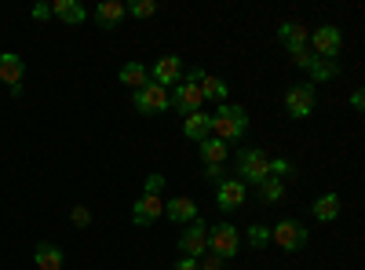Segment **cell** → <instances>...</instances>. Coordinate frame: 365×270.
Here are the masks:
<instances>
[{"label":"cell","instance_id":"6da1fadb","mask_svg":"<svg viewBox=\"0 0 365 270\" xmlns=\"http://www.w3.org/2000/svg\"><path fill=\"white\" fill-rule=\"evenodd\" d=\"M245 132H249V110L220 103V110L212 113V135L223 142H237V139H245Z\"/></svg>","mask_w":365,"mask_h":270},{"label":"cell","instance_id":"7a4b0ae2","mask_svg":"<svg viewBox=\"0 0 365 270\" xmlns=\"http://www.w3.org/2000/svg\"><path fill=\"white\" fill-rule=\"evenodd\" d=\"M234 168H237V179L241 183H263V179L270 175V157H267V150H259V146H245L237 154V161H234Z\"/></svg>","mask_w":365,"mask_h":270},{"label":"cell","instance_id":"3957f363","mask_svg":"<svg viewBox=\"0 0 365 270\" xmlns=\"http://www.w3.org/2000/svg\"><path fill=\"white\" fill-rule=\"evenodd\" d=\"M307 48H311V55L329 58V63H336V55L344 51V33H340V26L325 22V26L311 29V41H307Z\"/></svg>","mask_w":365,"mask_h":270},{"label":"cell","instance_id":"277c9868","mask_svg":"<svg viewBox=\"0 0 365 270\" xmlns=\"http://www.w3.org/2000/svg\"><path fill=\"white\" fill-rule=\"evenodd\" d=\"M208 249H212V256H220L223 263H227V259H234V256H237V249H241V230H237V227H230V223L208 227Z\"/></svg>","mask_w":365,"mask_h":270},{"label":"cell","instance_id":"5b68a950","mask_svg":"<svg viewBox=\"0 0 365 270\" xmlns=\"http://www.w3.org/2000/svg\"><path fill=\"white\" fill-rule=\"evenodd\" d=\"M132 106L143 113V117H154V113H165L168 110V88L146 81L139 92H132Z\"/></svg>","mask_w":365,"mask_h":270},{"label":"cell","instance_id":"8992f818","mask_svg":"<svg viewBox=\"0 0 365 270\" xmlns=\"http://www.w3.org/2000/svg\"><path fill=\"white\" fill-rule=\"evenodd\" d=\"M307 227L303 223H296V219H282L278 227H270V242L274 245H282L285 252H299L303 245H307Z\"/></svg>","mask_w":365,"mask_h":270},{"label":"cell","instance_id":"52a82bcc","mask_svg":"<svg viewBox=\"0 0 365 270\" xmlns=\"http://www.w3.org/2000/svg\"><path fill=\"white\" fill-rule=\"evenodd\" d=\"M201 88L197 84H190V81H179L172 92H168V106L175 110V113H182V117H190V113H197L201 110Z\"/></svg>","mask_w":365,"mask_h":270},{"label":"cell","instance_id":"ba28073f","mask_svg":"<svg viewBox=\"0 0 365 270\" xmlns=\"http://www.w3.org/2000/svg\"><path fill=\"white\" fill-rule=\"evenodd\" d=\"M179 252L190 256V259H201L208 252V227L201 223V216L194 223H187V230L179 234Z\"/></svg>","mask_w":365,"mask_h":270},{"label":"cell","instance_id":"9c48e42d","mask_svg":"<svg viewBox=\"0 0 365 270\" xmlns=\"http://www.w3.org/2000/svg\"><path fill=\"white\" fill-rule=\"evenodd\" d=\"M314 103H318L314 84H292L285 92V110H289V117H296V121H299V117H311Z\"/></svg>","mask_w":365,"mask_h":270},{"label":"cell","instance_id":"30bf717a","mask_svg":"<svg viewBox=\"0 0 365 270\" xmlns=\"http://www.w3.org/2000/svg\"><path fill=\"white\" fill-rule=\"evenodd\" d=\"M165 216V197L161 194H143L132 208V223L135 227H150V223H158Z\"/></svg>","mask_w":365,"mask_h":270},{"label":"cell","instance_id":"8fae6325","mask_svg":"<svg viewBox=\"0 0 365 270\" xmlns=\"http://www.w3.org/2000/svg\"><path fill=\"white\" fill-rule=\"evenodd\" d=\"M249 201V187L241 183V179H223V183L216 187V204L223 208V212H234V208H241Z\"/></svg>","mask_w":365,"mask_h":270},{"label":"cell","instance_id":"7c38bea8","mask_svg":"<svg viewBox=\"0 0 365 270\" xmlns=\"http://www.w3.org/2000/svg\"><path fill=\"white\" fill-rule=\"evenodd\" d=\"M150 81L161 84V88H175L182 81V58L179 55H165L154 63V70H150Z\"/></svg>","mask_w":365,"mask_h":270},{"label":"cell","instance_id":"4fadbf2b","mask_svg":"<svg viewBox=\"0 0 365 270\" xmlns=\"http://www.w3.org/2000/svg\"><path fill=\"white\" fill-rule=\"evenodd\" d=\"M22 77H26L22 55H15V51H0V81H4L11 92H15V88H22Z\"/></svg>","mask_w":365,"mask_h":270},{"label":"cell","instance_id":"5bb4252c","mask_svg":"<svg viewBox=\"0 0 365 270\" xmlns=\"http://www.w3.org/2000/svg\"><path fill=\"white\" fill-rule=\"evenodd\" d=\"M278 41L296 55V51H303V48H307V41H311V29L307 26H303V22H282L278 26Z\"/></svg>","mask_w":365,"mask_h":270},{"label":"cell","instance_id":"9a60e30c","mask_svg":"<svg viewBox=\"0 0 365 270\" xmlns=\"http://www.w3.org/2000/svg\"><path fill=\"white\" fill-rule=\"evenodd\" d=\"M182 135H187L190 142H205L212 135V113H190L187 121H182Z\"/></svg>","mask_w":365,"mask_h":270},{"label":"cell","instance_id":"2e32d148","mask_svg":"<svg viewBox=\"0 0 365 270\" xmlns=\"http://www.w3.org/2000/svg\"><path fill=\"white\" fill-rule=\"evenodd\" d=\"M125 15H128V4H120V0H103V4L96 8V22L103 29H117Z\"/></svg>","mask_w":365,"mask_h":270},{"label":"cell","instance_id":"e0dca14e","mask_svg":"<svg viewBox=\"0 0 365 270\" xmlns=\"http://www.w3.org/2000/svg\"><path fill=\"white\" fill-rule=\"evenodd\" d=\"M165 212L172 223H194L197 219V204L190 197H168L165 201Z\"/></svg>","mask_w":365,"mask_h":270},{"label":"cell","instance_id":"ac0fdd59","mask_svg":"<svg viewBox=\"0 0 365 270\" xmlns=\"http://www.w3.org/2000/svg\"><path fill=\"white\" fill-rule=\"evenodd\" d=\"M51 15H55L58 22H66V26H81V22L88 19L84 4H77V0H55V4H51Z\"/></svg>","mask_w":365,"mask_h":270},{"label":"cell","instance_id":"d6986e66","mask_svg":"<svg viewBox=\"0 0 365 270\" xmlns=\"http://www.w3.org/2000/svg\"><path fill=\"white\" fill-rule=\"evenodd\" d=\"M340 212H344L340 194H322V197L314 201V219H318V223H332Z\"/></svg>","mask_w":365,"mask_h":270},{"label":"cell","instance_id":"ffe728a7","mask_svg":"<svg viewBox=\"0 0 365 270\" xmlns=\"http://www.w3.org/2000/svg\"><path fill=\"white\" fill-rule=\"evenodd\" d=\"M34 263H37L41 270H63V249L51 245V242H41L37 252H34Z\"/></svg>","mask_w":365,"mask_h":270},{"label":"cell","instance_id":"44dd1931","mask_svg":"<svg viewBox=\"0 0 365 270\" xmlns=\"http://www.w3.org/2000/svg\"><path fill=\"white\" fill-rule=\"evenodd\" d=\"M197 150H201V161L205 165H223L227 161V142L216 139V135H208L205 142H197Z\"/></svg>","mask_w":365,"mask_h":270},{"label":"cell","instance_id":"7402d4cb","mask_svg":"<svg viewBox=\"0 0 365 270\" xmlns=\"http://www.w3.org/2000/svg\"><path fill=\"white\" fill-rule=\"evenodd\" d=\"M201 88V99H216V103H227V81L223 77H216V73H205V81L197 84Z\"/></svg>","mask_w":365,"mask_h":270},{"label":"cell","instance_id":"603a6c76","mask_svg":"<svg viewBox=\"0 0 365 270\" xmlns=\"http://www.w3.org/2000/svg\"><path fill=\"white\" fill-rule=\"evenodd\" d=\"M146 81H150V70L143 63H125V66H120V84H125V88H135V92H139Z\"/></svg>","mask_w":365,"mask_h":270},{"label":"cell","instance_id":"cb8c5ba5","mask_svg":"<svg viewBox=\"0 0 365 270\" xmlns=\"http://www.w3.org/2000/svg\"><path fill=\"white\" fill-rule=\"evenodd\" d=\"M307 73H311V81H307V84H322V81H332V77H336V73H340V66H336V63H329V58H311Z\"/></svg>","mask_w":365,"mask_h":270},{"label":"cell","instance_id":"d4e9b609","mask_svg":"<svg viewBox=\"0 0 365 270\" xmlns=\"http://www.w3.org/2000/svg\"><path fill=\"white\" fill-rule=\"evenodd\" d=\"M245 242H249L252 249H267V245H270V227H263V223H252V227L245 230Z\"/></svg>","mask_w":365,"mask_h":270},{"label":"cell","instance_id":"484cf974","mask_svg":"<svg viewBox=\"0 0 365 270\" xmlns=\"http://www.w3.org/2000/svg\"><path fill=\"white\" fill-rule=\"evenodd\" d=\"M259 194H263V201H278L285 194V183H282V179H274V175H267L259 183Z\"/></svg>","mask_w":365,"mask_h":270},{"label":"cell","instance_id":"4316f807","mask_svg":"<svg viewBox=\"0 0 365 270\" xmlns=\"http://www.w3.org/2000/svg\"><path fill=\"white\" fill-rule=\"evenodd\" d=\"M128 15L132 19H154L158 4H154V0H135V4H128Z\"/></svg>","mask_w":365,"mask_h":270},{"label":"cell","instance_id":"83f0119b","mask_svg":"<svg viewBox=\"0 0 365 270\" xmlns=\"http://www.w3.org/2000/svg\"><path fill=\"white\" fill-rule=\"evenodd\" d=\"M270 175H274V179H282V183H285V179L292 175V165H289L285 157H274V161H270Z\"/></svg>","mask_w":365,"mask_h":270},{"label":"cell","instance_id":"f1b7e54d","mask_svg":"<svg viewBox=\"0 0 365 270\" xmlns=\"http://www.w3.org/2000/svg\"><path fill=\"white\" fill-rule=\"evenodd\" d=\"M205 179H208V183H223V179H227V168L223 165H205Z\"/></svg>","mask_w":365,"mask_h":270},{"label":"cell","instance_id":"f546056e","mask_svg":"<svg viewBox=\"0 0 365 270\" xmlns=\"http://www.w3.org/2000/svg\"><path fill=\"white\" fill-rule=\"evenodd\" d=\"M223 266H227V263H223L220 256H212V252L197 259V270H223Z\"/></svg>","mask_w":365,"mask_h":270},{"label":"cell","instance_id":"4dcf8cb0","mask_svg":"<svg viewBox=\"0 0 365 270\" xmlns=\"http://www.w3.org/2000/svg\"><path fill=\"white\" fill-rule=\"evenodd\" d=\"M161 190H165V175H146L143 194H161Z\"/></svg>","mask_w":365,"mask_h":270},{"label":"cell","instance_id":"1f68e13d","mask_svg":"<svg viewBox=\"0 0 365 270\" xmlns=\"http://www.w3.org/2000/svg\"><path fill=\"white\" fill-rule=\"evenodd\" d=\"M70 219H73L77 227H88V223H91V212H88V208H84V204H77V208H73V212H70Z\"/></svg>","mask_w":365,"mask_h":270},{"label":"cell","instance_id":"d6a6232c","mask_svg":"<svg viewBox=\"0 0 365 270\" xmlns=\"http://www.w3.org/2000/svg\"><path fill=\"white\" fill-rule=\"evenodd\" d=\"M175 270H197V259H190V256H182V259L175 263Z\"/></svg>","mask_w":365,"mask_h":270},{"label":"cell","instance_id":"836d02e7","mask_svg":"<svg viewBox=\"0 0 365 270\" xmlns=\"http://www.w3.org/2000/svg\"><path fill=\"white\" fill-rule=\"evenodd\" d=\"M34 19H51V4H37L34 8Z\"/></svg>","mask_w":365,"mask_h":270},{"label":"cell","instance_id":"e575fe53","mask_svg":"<svg viewBox=\"0 0 365 270\" xmlns=\"http://www.w3.org/2000/svg\"><path fill=\"white\" fill-rule=\"evenodd\" d=\"M361 106H365V95H361V92H354V95H351V110H354V113H361Z\"/></svg>","mask_w":365,"mask_h":270}]
</instances>
